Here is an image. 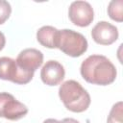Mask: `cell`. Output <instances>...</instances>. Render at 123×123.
Instances as JSON below:
<instances>
[{
	"mask_svg": "<svg viewBox=\"0 0 123 123\" xmlns=\"http://www.w3.org/2000/svg\"><path fill=\"white\" fill-rule=\"evenodd\" d=\"M80 72L85 81L98 86H108L116 79L114 64L105 56H88L81 64Z\"/></svg>",
	"mask_w": 123,
	"mask_h": 123,
	"instance_id": "1",
	"label": "cell"
},
{
	"mask_svg": "<svg viewBox=\"0 0 123 123\" xmlns=\"http://www.w3.org/2000/svg\"><path fill=\"white\" fill-rule=\"evenodd\" d=\"M59 96L64 107L73 112H83L90 105V96L80 83L68 80L59 88Z\"/></svg>",
	"mask_w": 123,
	"mask_h": 123,
	"instance_id": "2",
	"label": "cell"
},
{
	"mask_svg": "<svg viewBox=\"0 0 123 123\" xmlns=\"http://www.w3.org/2000/svg\"><path fill=\"white\" fill-rule=\"evenodd\" d=\"M56 48L67 56L77 58L82 56L87 50V40L81 34L73 30H58Z\"/></svg>",
	"mask_w": 123,
	"mask_h": 123,
	"instance_id": "3",
	"label": "cell"
},
{
	"mask_svg": "<svg viewBox=\"0 0 123 123\" xmlns=\"http://www.w3.org/2000/svg\"><path fill=\"white\" fill-rule=\"evenodd\" d=\"M34 77V74L23 71L16 63L15 60L9 57L0 58V79L11 81L17 85L28 84Z\"/></svg>",
	"mask_w": 123,
	"mask_h": 123,
	"instance_id": "4",
	"label": "cell"
},
{
	"mask_svg": "<svg viewBox=\"0 0 123 123\" xmlns=\"http://www.w3.org/2000/svg\"><path fill=\"white\" fill-rule=\"evenodd\" d=\"M28 113V108L8 92H0V117L18 120Z\"/></svg>",
	"mask_w": 123,
	"mask_h": 123,
	"instance_id": "5",
	"label": "cell"
},
{
	"mask_svg": "<svg viewBox=\"0 0 123 123\" xmlns=\"http://www.w3.org/2000/svg\"><path fill=\"white\" fill-rule=\"evenodd\" d=\"M70 21L80 27L88 26L94 18V12L91 5L86 1H74L68 9Z\"/></svg>",
	"mask_w": 123,
	"mask_h": 123,
	"instance_id": "6",
	"label": "cell"
},
{
	"mask_svg": "<svg viewBox=\"0 0 123 123\" xmlns=\"http://www.w3.org/2000/svg\"><path fill=\"white\" fill-rule=\"evenodd\" d=\"M15 62L23 71L34 74L43 62V54L37 49L27 48L18 54Z\"/></svg>",
	"mask_w": 123,
	"mask_h": 123,
	"instance_id": "7",
	"label": "cell"
},
{
	"mask_svg": "<svg viewBox=\"0 0 123 123\" xmlns=\"http://www.w3.org/2000/svg\"><path fill=\"white\" fill-rule=\"evenodd\" d=\"M91 37L98 44L111 45L117 40L118 30L114 25L107 21H99L92 28Z\"/></svg>",
	"mask_w": 123,
	"mask_h": 123,
	"instance_id": "8",
	"label": "cell"
},
{
	"mask_svg": "<svg viewBox=\"0 0 123 123\" xmlns=\"http://www.w3.org/2000/svg\"><path fill=\"white\" fill-rule=\"evenodd\" d=\"M65 75L64 67L57 61H48L42 66L40 78L47 86H57L62 83Z\"/></svg>",
	"mask_w": 123,
	"mask_h": 123,
	"instance_id": "9",
	"label": "cell"
},
{
	"mask_svg": "<svg viewBox=\"0 0 123 123\" xmlns=\"http://www.w3.org/2000/svg\"><path fill=\"white\" fill-rule=\"evenodd\" d=\"M57 34L58 29L53 26H42L37 32V39L44 47L56 48Z\"/></svg>",
	"mask_w": 123,
	"mask_h": 123,
	"instance_id": "10",
	"label": "cell"
},
{
	"mask_svg": "<svg viewBox=\"0 0 123 123\" xmlns=\"http://www.w3.org/2000/svg\"><path fill=\"white\" fill-rule=\"evenodd\" d=\"M109 16L117 22H122L123 20V1L122 0H112L108 6Z\"/></svg>",
	"mask_w": 123,
	"mask_h": 123,
	"instance_id": "11",
	"label": "cell"
},
{
	"mask_svg": "<svg viewBox=\"0 0 123 123\" xmlns=\"http://www.w3.org/2000/svg\"><path fill=\"white\" fill-rule=\"evenodd\" d=\"M122 114H123V104L121 101L115 103L108 116L107 123H123L122 120Z\"/></svg>",
	"mask_w": 123,
	"mask_h": 123,
	"instance_id": "12",
	"label": "cell"
},
{
	"mask_svg": "<svg viewBox=\"0 0 123 123\" xmlns=\"http://www.w3.org/2000/svg\"><path fill=\"white\" fill-rule=\"evenodd\" d=\"M12 7L9 2L0 0V25L3 24L11 15Z\"/></svg>",
	"mask_w": 123,
	"mask_h": 123,
	"instance_id": "13",
	"label": "cell"
},
{
	"mask_svg": "<svg viewBox=\"0 0 123 123\" xmlns=\"http://www.w3.org/2000/svg\"><path fill=\"white\" fill-rule=\"evenodd\" d=\"M5 44H6V38H5V36H4V34H3L2 32H0V51L4 48Z\"/></svg>",
	"mask_w": 123,
	"mask_h": 123,
	"instance_id": "14",
	"label": "cell"
},
{
	"mask_svg": "<svg viewBox=\"0 0 123 123\" xmlns=\"http://www.w3.org/2000/svg\"><path fill=\"white\" fill-rule=\"evenodd\" d=\"M60 123H80V122L74 118H64L62 121H60Z\"/></svg>",
	"mask_w": 123,
	"mask_h": 123,
	"instance_id": "15",
	"label": "cell"
},
{
	"mask_svg": "<svg viewBox=\"0 0 123 123\" xmlns=\"http://www.w3.org/2000/svg\"><path fill=\"white\" fill-rule=\"evenodd\" d=\"M43 123H60V121H58L57 119H54V118H48V119L44 120Z\"/></svg>",
	"mask_w": 123,
	"mask_h": 123,
	"instance_id": "16",
	"label": "cell"
}]
</instances>
